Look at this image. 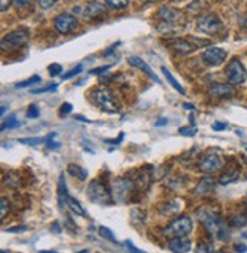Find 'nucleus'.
<instances>
[{
  "label": "nucleus",
  "instance_id": "de8ad7c7",
  "mask_svg": "<svg viewBox=\"0 0 247 253\" xmlns=\"http://www.w3.org/2000/svg\"><path fill=\"white\" fill-rule=\"evenodd\" d=\"M77 119H78V121H84V122H87V124H90V122H92V121H89V119H85L84 116H77Z\"/></svg>",
  "mask_w": 247,
  "mask_h": 253
},
{
  "label": "nucleus",
  "instance_id": "393cba45",
  "mask_svg": "<svg viewBox=\"0 0 247 253\" xmlns=\"http://www.w3.org/2000/svg\"><path fill=\"white\" fill-rule=\"evenodd\" d=\"M105 3L113 9H125L128 6V0H105Z\"/></svg>",
  "mask_w": 247,
  "mask_h": 253
},
{
  "label": "nucleus",
  "instance_id": "49530a36",
  "mask_svg": "<svg viewBox=\"0 0 247 253\" xmlns=\"http://www.w3.org/2000/svg\"><path fill=\"white\" fill-rule=\"evenodd\" d=\"M165 124H168V119H166V118H164V119H159V121L156 122V125H157V126L165 125Z\"/></svg>",
  "mask_w": 247,
  "mask_h": 253
},
{
  "label": "nucleus",
  "instance_id": "ddd939ff",
  "mask_svg": "<svg viewBox=\"0 0 247 253\" xmlns=\"http://www.w3.org/2000/svg\"><path fill=\"white\" fill-rule=\"evenodd\" d=\"M168 247L172 252H179V253H186L191 250L192 244L186 237H174L168 241Z\"/></svg>",
  "mask_w": 247,
  "mask_h": 253
},
{
  "label": "nucleus",
  "instance_id": "9b49d317",
  "mask_svg": "<svg viewBox=\"0 0 247 253\" xmlns=\"http://www.w3.org/2000/svg\"><path fill=\"white\" fill-rule=\"evenodd\" d=\"M203 61L209 66H220L221 63L226 61L227 58V53L226 50L220 49V47H210L207 50L203 52Z\"/></svg>",
  "mask_w": 247,
  "mask_h": 253
},
{
  "label": "nucleus",
  "instance_id": "39448f33",
  "mask_svg": "<svg viewBox=\"0 0 247 253\" xmlns=\"http://www.w3.org/2000/svg\"><path fill=\"white\" fill-rule=\"evenodd\" d=\"M221 28H223V23H221V20H220V17L215 15V14H206V15H202L200 19L197 20V23H196L197 32L207 34V35L217 34Z\"/></svg>",
  "mask_w": 247,
  "mask_h": 253
},
{
  "label": "nucleus",
  "instance_id": "b1692460",
  "mask_svg": "<svg viewBox=\"0 0 247 253\" xmlns=\"http://www.w3.org/2000/svg\"><path fill=\"white\" fill-rule=\"evenodd\" d=\"M20 125H22L20 121H17L15 116H11V118H8L6 122L2 124V131H5V130H12V128H19Z\"/></svg>",
  "mask_w": 247,
  "mask_h": 253
},
{
  "label": "nucleus",
  "instance_id": "a211bd4d",
  "mask_svg": "<svg viewBox=\"0 0 247 253\" xmlns=\"http://www.w3.org/2000/svg\"><path fill=\"white\" fill-rule=\"evenodd\" d=\"M171 47L174 49L175 53H180V55H186V53H189V52L194 50V47L191 46V43L186 42V40H182V39L174 40L172 44H171Z\"/></svg>",
  "mask_w": 247,
  "mask_h": 253
},
{
  "label": "nucleus",
  "instance_id": "c9c22d12",
  "mask_svg": "<svg viewBox=\"0 0 247 253\" xmlns=\"http://www.w3.org/2000/svg\"><path fill=\"white\" fill-rule=\"evenodd\" d=\"M57 3V0H39V5L43 8V9H49V8H52Z\"/></svg>",
  "mask_w": 247,
  "mask_h": 253
},
{
  "label": "nucleus",
  "instance_id": "37998d69",
  "mask_svg": "<svg viewBox=\"0 0 247 253\" xmlns=\"http://www.w3.org/2000/svg\"><path fill=\"white\" fill-rule=\"evenodd\" d=\"M197 250H199V252H202V250L210 252V250H212V247H210V246H205V244H200V246L197 247Z\"/></svg>",
  "mask_w": 247,
  "mask_h": 253
},
{
  "label": "nucleus",
  "instance_id": "a18cd8bd",
  "mask_svg": "<svg viewBox=\"0 0 247 253\" xmlns=\"http://www.w3.org/2000/svg\"><path fill=\"white\" fill-rule=\"evenodd\" d=\"M235 250H238V252H246L247 247H246L244 244H235Z\"/></svg>",
  "mask_w": 247,
  "mask_h": 253
},
{
  "label": "nucleus",
  "instance_id": "423d86ee",
  "mask_svg": "<svg viewBox=\"0 0 247 253\" xmlns=\"http://www.w3.org/2000/svg\"><path fill=\"white\" fill-rule=\"evenodd\" d=\"M226 75L231 84H243L247 78L246 69L238 58H232L226 67Z\"/></svg>",
  "mask_w": 247,
  "mask_h": 253
},
{
  "label": "nucleus",
  "instance_id": "c03bdc74",
  "mask_svg": "<svg viewBox=\"0 0 247 253\" xmlns=\"http://www.w3.org/2000/svg\"><path fill=\"white\" fill-rule=\"evenodd\" d=\"M125 246H127V247H130L131 250H134V253H140V252H142V250H140V249L134 247V246H133V244H131L130 241H127V243H125Z\"/></svg>",
  "mask_w": 247,
  "mask_h": 253
},
{
  "label": "nucleus",
  "instance_id": "4468645a",
  "mask_svg": "<svg viewBox=\"0 0 247 253\" xmlns=\"http://www.w3.org/2000/svg\"><path fill=\"white\" fill-rule=\"evenodd\" d=\"M128 63H130L131 66H134V67L140 69L142 72H145V74H147L151 80H154L157 84H161V80H159V77L154 74V72L151 70V67H150V66L142 60V58H140V57H130V58H128Z\"/></svg>",
  "mask_w": 247,
  "mask_h": 253
},
{
  "label": "nucleus",
  "instance_id": "7ed1b4c3",
  "mask_svg": "<svg viewBox=\"0 0 247 253\" xmlns=\"http://www.w3.org/2000/svg\"><path fill=\"white\" fill-rule=\"evenodd\" d=\"M192 232V221L189 216H179L177 220H174L164 229V233L169 238L174 237H186Z\"/></svg>",
  "mask_w": 247,
  "mask_h": 253
},
{
  "label": "nucleus",
  "instance_id": "f704fd0d",
  "mask_svg": "<svg viewBox=\"0 0 247 253\" xmlns=\"http://www.w3.org/2000/svg\"><path fill=\"white\" fill-rule=\"evenodd\" d=\"M246 221H247V218H244V216L235 215V216H234V220H232V226H234V227H243V226L246 224Z\"/></svg>",
  "mask_w": 247,
  "mask_h": 253
},
{
  "label": "nucleus",
  "instance_id": "0eeeda50",
  "mask_svg": "<svg viewBox=\"0 0 247 253\" xmlns=\"http://www.w3.org/2000/svg\"><path fill=\"white\" fill-rule=\"evenodd\" d=\"M221 168H223V160L215 153H210V154L205 156L199 164V169L203 174H214V172L220 171Z\"/></svg>",
  "mask_w": 247,
  "mask_h": 253
},
{
  "label": "nucleus",
  "instance_id": "1a4fd4ad",
  "mask_svg": "<svg viewBox=\"0 0 247 253\" xmlns=\"http://www.w3.org/2000/svg\"><path fill=\"white\" fill-rule=\"evenodd\" d=\"M54 26H55V29L60 34H69V32H72L78 26V20L75 19L72 14L63 12V14H60V15L55 17Z\"/></svg>",
  "mask_w": 247,
  "mask_h": 253
},
{
  "label": "nucleus",
  "instance_id": "58836bf2",
  "mask_svg": "<svg viewBox=\"0 0 247 253\" xmlns=\"http://www.w3.org/2000/svg\"><path fill=\"white\" fill-rule=\"evenodd\" d=\"M212 128H214L215 131H223V130L227 128V124H224V122H214V124H212Z\"/></svg>",
  "mask_w": 247,
  "mask_h": 253
},
{
  "label": "nucleus",
  "instance_id": "e433bc0d",
  "mask_svg": "<svg viewBox=\"0 0 247 253\" xmlns=\"http://www.w3.org/2000/svg\"><path fill=\"white\" fill-rule=\"evenodd\" d=\"M70 112H72V104L64 102V104L61 105V108H60V115L64 116V115H67V113H70Z\"/></svg>",
  "mask_w": 247,
  "mask_h": 253
},
{
  "label": "nucleus",
  "instance_id": "412c9836",
  "mask_svg": "<svg viewBox=\"0 0 247 253\" xmlns=\"http://www.w3.org/2000/svg\"><path fill=\"white\" fill-rule=\"evenodd\" d=\"M67 206H69V209L72 211L75 215L84 216V218H87V216H89V215H87V212H85V209L75 200L74 197H70V195H69V198H67Z\"/></svg>",
  "mask_w": 247,
  "mask_h": 253
},
{
  "label": "nucleus",
  "instance_id": "473e14b6",
  "mask_svg": "<svg viewBox=\"0 0 247 253\" xmlns=\"http://www.w3.org/2000/svg\"><path fill=\"white\" fill-rule=\"evenodd\" d=\"M58 88V85L57 84H54V85H50V87H46V88H37V90H32V95H40V93H46V92H55V90Z\"/></svg>",
  "mask_w": 247,
  "mask_h": 253
},
{
  "label": "nucleus",
  "instance_id": "2f4dec72",
  "mask_svg": "<svg viewBox=\"0 0 247 253\" xmlns=\"http://www.w3.org/2000/svg\"><path fill=\"white\" fill-rule=\"evenodd\" d=\"M39 81H40V77H39V75H34L32 78H29V80L25 81V83L15 84V87H17V88H25V87H28V85H31V84H34V83H39Z\"/></svg>",
  "mask_w": 247,
  "mask_h": 253
},
{
  "label": "nucleus",
  "instance_id": "a878e982",
  "mask_svg": "<svg viewBox=\"0 0 247 253\" xmlns=\"http://www.w3.org/2000/svg\"><path fill=\"white\" fill-rule=\"evenodd\" d=\"M179 133L182 136H186V137H192L197 134V128L196 125H189V126H182V128L179 130Z\"/></svg>",
  "mask_w": 247,
  "mask_h": 253
},
{
  "label": "nucleus",
  "instance_id": "f3484780",
  "mask_svg": "<svg viewBox=\"0 0 247 253\" xmlns=\"http://www.w3.org/2000/svg\"><path fill=\"white\" fill-rule=\"evenodd\" d=\"M67 198H69V194H67V188H66V178H64V174H61L60 180H58V203H60V209H64V205H67Z\"/></svg>",
  "mask_w": 247,
  "mask_h": 253
},
{
  "label": "nucleus",
  "instance_id": "72a5a7b5",
  "mask_svg": "<svg viewBox=\"0 0 247 253\" xmlns=\"http://www.w3.org/2000/svg\"><path fill=\"white\" fill-rule=\"evenodd\" d=\"M81 72H82V66L80 64V66H77L74 70H70V72H67V74H64V75H63V80H69V78H72V77H75V75L81 74Z\"/></svg>",
  "mask_w": 247,
  "mask_h": 253
},
{
  "label": "nucleus",
  "instance_id": "4c0bfd02",
  "mask_svg": "<svg viewBox=\"0 0 247 253\" xmlns=\"http://www.w3.org/2000/svg\"><path fill=\"white\" fill-rule=\"evenodd\" d=\"M31 2H32V0H14L12 3H14L15 8H19V9H20V8H25L26 5H29Z\"/></svg>",
  "mask_w": 247,
  "mask_h": 253
},
{
  "label": "nucleus",
  "instance_id": "8fccbe9b",
  "mask_svg": "<svg viewBox=\"0 0 247 253\" xmlns=\"http://www.w3.org/2000/svg\"><path fill=\"white\" fill-rule=\"evenodd\" d=\"M144 2H147V3H148V2H154V0H144Z\"/></svg>",
  "mask_w": 247,
  "mask_h": 253
},
{
  "label": "nucleus",
  "instance_id": "20e7f679",
  "mask_svg": "<svg viewBox=\"0 0 247 253\" xmlns=\"http://www.w3.org/2000/svg\"><path fill=\"white\" fill-rule=\"evenodd\" d=\"M93 101L96 105H99L101 110L107 112V113H118L119 105L115 102L113 95L109 92L107 88H98L93 92Z\"/></svg>",
  "mask_w": 247,
  "mask_h": 253
},
{
  "label": "nucleus",
  "instance_id": "cd10ccee",
  "mask_svg": "<svg viewBox=\"0 0 247 253\" xmlns=\"http://www.w3.org/2000/svg\"><path fill=\"white\" fill-rule=\"evenodd\" d=\"M99 235H101L102 238H105V240H109L112 243H116L115 235H113V232L109 227H99Z\"/></svg>",
  "mask_w": 247,
  "mask_h": 253
},
{
  "label": "nucleus",
  "instance_id": "f03ea898",
  "mask_svg": "<svg viewBox=\"0 0 247 253\" xmlns=\"http://www.w3.org/2000/svg\"><path fill=\"white\" fill-rule=\"evenodd\" d=\"M87 195H89L92 202L99 203V205H107V203H112V200H113L112 191H109L107 186L102 185L99 180H93V182L89 183Z\"/></svg>",
  "mask_w": 247,
  "mask_h": 253
},
{
  "label": "nucleus",
  "instance_id": "c756f323",
  "mask_svg": "<svg viewBox=\"0 0 247 253\" xmlns=\"http://www.w3.org/2000/svg\"><path fill=\"white\" fill-rule=\"evenodd\" d=\"M8 203L9 202L6 200L5 197L2 198V202H0V218H2V220H5V216L8 215V211H9V205Z\"/></svg>",
  "mask_w": 247,
  "mask_h": 253
},
{
  "label": "nucleus",
  "instance_id": "6e6552de",
  "mask_svg": "<svg viewBox=\"0 0 247 253\" xmlns=\"http://www.w3.org/2000/svg\"><path fill=\"white\" fill-rule=\"evenodd\" d=\"M28 42V34L23 31H14L11 34H8L6 37L2 40V50H14L22 47L25 43Z\"/></svg>",
  "mask_w": 247,
  "mask_h": 253
},
{
  "label": "nucleus",
  "instance_id": "c85d7f7f",
  "mask_svg": "<svg viewBox=\"0 0 247 253\" xmlns=\"http://www.w3.org/2000/svg\"><path fill=\"white\" fill-rule=\"evenodd\" d=\"M19 142L23 143V145H39V143L46 142V139L44 137H29V139H20Z\"/></svg>",
  "mask_w": 247,
  "mask_h": 253
},
{
  "label": "nucleus",
  "instance_id": "aec40b11",
  "mask_svg": "<svg viewBox=\"0 0 247 253\" xmlns=\"http://www.w3.org/2000/svg\"><path fill=\"white\" fill-rule=\"evenodd\" d=\"M157 15H159V19H161V20H164V22H168V23H169V22L177 20V17H180V12L174 11V9H171V8L164 6V8L159 9Z\"/></svg>",
  "mask_w": 247,
  "mask_h": 253
},
{
  "label": "nucleus",
  "instance_id": "a19ab883",
  "mask_svg": "<svg viewBox=\"0 0 247 253\" xmlns=\"http://www.w3.org/2000/svg\"><path fill=\"white\" fill-rule=\"evenodd\" d=\"M14 0H0V11H6Z\"/></svg>",
  "mask_w": 247,
  "mask_h": 253
},
{
  "label": "nucleus",
  "instance_id": "09e8293b",
  "mask_svg": "<svg viewBox=\"0 0 247 253\" xmlns=\"http://www.w3.org/2000/svg\"><path fill=\"white\" fill-rule=\"evenodd\" d=\"M185 108H188V110H194V105L192 104H185Z\"/></svg>",
  "mask_w": 247,
  "mask_h": 253
},
{
  "label": "nucleus",
  "instance_id": "2eb2a0df",
  "mask_svg": "<svg viewBox=\"0 0 247 253\" xmlns=\"http://www.w3.org/2000/svg\"><path fill=\"white\" fill-rule=\"evenodd\" d=\"M105 11L104 5L99 3V2H90L87 3L84 9H81V14L85 17V19H95V17L101 15L102 12Z\"/></svg>",
  "mask_w": 247,
  "mask_h": 253
},
{
  "label": "nucleus",
  "instance_id": "4be33fe9",
  "mask_svg": "<svg viewBox=\"0 0 247 253\" xmlns=\"http://www.w3.org/2000/svg\"><path fill=\"white\" fill-rule=\"evenodd\" d=\"M162 74L166 77V80H168V83L175 88V90H177V92L180 93V95H186V92H185V88L180 85V83L177 81V80H175L174 77H172V74H171V72L166 69V67H162Z\"/></svg>",
  "mask_w": 247,
  "mask_h": 253
},
{
  "label": "nucleus",
  "instance_id": "9d476101",
  "mask_svg": "<svg viewBox=\"0 0 247 253\" xmlns=\"http://www.w3.org/2000/svg\"><path fill=\"white\" fill-rule=\"evenodd\" d=\"M131 189V182L125 178H116L115 182L112 183V197L113 200L116 202H124L128 197Z\"/></svg>",
  "mask_w": 247,
  "mask_h": 253
},
{
  "label": "nucleus",
  "instance_id": "7c9ffc66",
  "mask_svg": "<svg viewBox=\"0 0 247 253\" xmlns=\"http://www.w3.org/2000/svg\"><path fill=\"white\" fill-rule=\"evenodd\" d=\"M49 75L50 77H57V75H61V72H63V67H61V64H50L49 67Z\"/></svg>",
  "mask_w": 247,
  "mask_h": 253
},
{
  "label": "nucleus",
  "instance_id": "79ce46f5",
  "mask_svg": "<svg viewBox=\"0 0 247 253\" xmlns=\"http://www.w3.org/2000/svg\"><path fill=\"white\" fill-rule=\"evenodd\" d=\"M25 230H26L25 226H17L15 229H8V232H11V233H15V232H25Z\"/></svg>",
  "mask_w": 247,
  "mask_h": 253
},
{
  "label": "nucleus",
  "instance_id": "f8f14e48",
  "mask_svg": "<svg viewBox=\"0 0 247 253\" xmlns=\"http://www.w3.org/2000/svg\"><path fill=\"white\" fill-rule=\"evenodd\" d=\"M210 95L215 96V98H229V96H232L235 93V87L234 84L231 83H224V84H215L210 87Z\"/></svg>",
  "mask_w": 247,
  "mask_h": 253
},
{
  "label": "nucleus",
  "instance_id": "bb28decb",
  "mask_svg": "<svg viewBox=\"0 0 247 253\" xmlns=\"http://www.w3.org/2000/svg\"><path fill=\"white\" fill-rule=\"evenodd\" d=\"M26 116H28L29 119H37V118L40 116V110H39L37 104H31V105L28 107V110H26Z\"/></svg>",
  "mask_w": 247,
  "mask_h": 253
},
{
  "label": "nucleus",
  "instance_id": "dca6fc26",
  "mask_svg": "<svg viewBox=\"0 0 247 253\" xmlns=\"http://www.w3.org/2000/svg\"><path fill=\"white\" fill-rule=\"evenodd\" d=\"M214 189H215V182H214V178H210V177L202 178L199 182V185L196 186L197 194H209V192H212Z\"/></svg>",
  "mask_w": 247,
  "mask_h": 253
},
{
  "label": "nucleus",
  "instance_id": "6ab92c4d",
  "mask_svg": "<svg viewBox=\"0 0 247 253\" xmlns=\"http://www.w3.org/2000/svg\"><path fill=\"white\" fill-rule=\"evenodd\" d=\"M67 172H69V175L75 177L77 180H81V182H84V180L87 178V175H89V172H87L85 168H82L80 165H75V164L67 165Z\"/></svg>",
  "mask_w": 247,
  "mask_h": 253
},
{
  "label": "nucleus",
  "instance_id": "5701e85b",
  "mask_svg": "<svg viewBox=\"0 0 247 253\" xmlns=\"http://www.w3.org/2000/svg\"><path fill=\"white\" fill-rule=\"evenodd\" d=\"M238 175H240L238 169H234L232 172H226V174H223V175L220 177V183H221V185L232 183V182H235V180L238 178Z\"/></svg>",
  "mask_w": 247,
  "mask_h": 253
},
{
  "label": "nucleus",
  "instance_id": "f257e3e1",
  "mask_svg": "<svg viewBox=\"0 0 247 253\" xmlns=\"http://www.w3.org/2000/svg\"><path fill=\"white\" fill-rule=\"evenodd\" d=\"M199 220L200 223L205 226V229L210 233L214 235V237H217L218 240H224L227 237V232H226V227L223 224V221L220 220V216L210 209H202L199 213Z\"/></svg>",
  "mask_w": 247,
  "mask_h": 253
},
{
  "label": "nucleus",
  "instance_id": "ea45409f",
  "mask_svg": "<svg viewBox=\"0 0 247 253\" xmlns=\"http://www.w3.org/2000/svg\"><path fill=\"white\" fill-rule=\"evenodd\" d=\"M110 69V66H105V67H98V69H93L90 70V75H99V74H104V72H107Z\"/></svg>",
  "mask_w": 247,
  "mask_h": 253
}]
</instances>
